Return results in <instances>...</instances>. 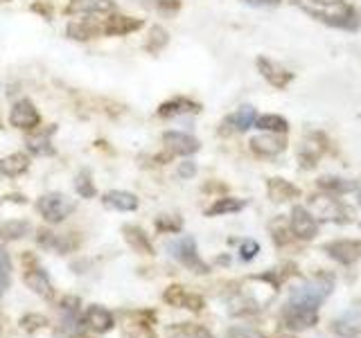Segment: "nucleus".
Returning <instances> with one entry per match:
<instances>
[{
    "instance_id": "nucleus-20",
    "label": "nucleus",
    "mask_w": 361,
    "mask_h": 338,
    "mask_svg": "<svg viewBox=\"0 0 361 338\" xmlns=\"http://www.w3.org/2000/svg\"><path fill=\"white\" fill-rule=\"evenodd\" d=\"M50 133L52 129H45V131H37V133H32L30 138H27V146H30V151L32 154H50L52 151V146H50Z\"/></svg>"
},
{
    "instance_id": "nucleus-26",
    "label": "nucleus",
    "mask_w": 361,
    "mask_h": 338,
    "mask_svg": "<svg viewBox=\"0 0 361 338\" xmlns=\"http://www.w3.org/2000/svg\"><path fill=\"white\" fill-rule=\"evenodd\" d=\"M319 185L323 189H330V192H350L355 189L357 183H353V180H343V178H332V176H325L319 180Z\"/></svg>"
},
{
    "instance_id": "nucleus-31",
    "label": "nucleus",
    "mask_w": 361,
    "mask_h": 338,
    "mask_svg": "<svg viewBox=\"0 0 361 338\" xmlns=\"http://www.w3.org/2000/svg\"><path fill=\"white\" fill-rule=\"evenodd\" d=\"M75 185H77V192H79V194H82L84 199L95 196V185L88 180V172H82V174H79V176H77V183H75Z\"/></svg>"
},
{
    "instance_id": "nucleus-21",
    "label": "nucleus",
    "mask_w": 361,
    "mask_h": 338,
    "mask_svg": "<svg viewBox=\"0 0 361 338\" xmlns=\"http://www.w3.org/2000/svg\"><path fill=\"white\" fill-rule=\"evenodd\" d=\"M30 232V223L27 221H7L0 225V237L3 239H20Z\"/></svg>"
},
{
    "instance_id": "nucleus-10",
    "label": "nucleus",
    "mask_w": 361,
    "mask_h": 338,
    "mask_svg": "<svg viewBox=\"0 0 361 338\" xmlns=\"http://www.w3.org/2000/svg\"><path fill=\"white\" fill-rule=\"evenodd\" d=\"M251 146L262 156H278L285 149V140H282L278 133H262L251 140Z\"/></svg>"
},
{
    "instance_id": "nucleus-2",
    "label": "nucleus",
    "mask_w": 361,
    "mask_h": 338,
    "mask_svg": "<svg viewBox=\"0 0 361 338\" xmlns=\"http://www.w3.org/2000/svg\"><path fill=\"white\" fill-rule=\"evenodd\" d=\"M332 291V282L330 280H314V282H305L298 289L291 291L289 304L291 307H305V309H316L319 304L330 296Z\"/></svg>"
},
{
    "instance_id": "nucleus-25",
    "label": "nucleus",
    "mask_w": 361,
    "mask_h": 338,
    "mask_svg": "<svg viewBox=\"0 0 361 338\" xmlns=\"http://www.w3.org/2000/svg\"><path fill=\"white\" fill-rule=\"evenodd\" d=\"M257 127L262 131H274V133H285L287 131V120L280 115H264L257 120Z\"/></svg>"
},
{
    "instance_id": "nucleus-9",
    "label": "nucleus",
    "mask_w": 361,
    "mask_h": 338,
    "mask_svg": "<svg viewBox=\"0 0 361 338\" xmlns=\"http://www.w3.org/2000/svg\"><path fill=\"white\" fill-rule=\"evenodd\" d=\"M316 318H319V313H316V309H305V307H291L285 313V323L289 330H307V327H312L316 323Z\"/></svg>"
},
{
    "instance_id": "nucleus-38",
    "label": "nucleus",
    "mask_w": 361,
    "mask_h": 338,
    "mask_svg": "<svg viewBox=\"0 0 361 338\" xmlns=\"http://www.w3.org/2000/svg\"><path fill=\"white\" fill-rule=\"evenodd\" d=\"M257 251H259V246H257L253 239H248V242L242 246V259H253Z\"/></svg>"
},
{
    "instance_id": "nucleus-40",
    "label": "nucleus",
    "mask_w": 361,
    "mask_h": 338,
    "mask_svg": "<svg viewBox=\"0 0 361 338\" xmlns=\"http://www.w3.org/2000/svg\"><path fill=\"white\" fill-rule=\"evenodd\" d=\"M248 5H255V7H274L278 5L280 0H246Z\"/></svg>"
},
{
    "instance_id": "nucleus-4",
    "label": "nucleus",
    "mask_w": 361,
    "mask_h": 338,
    "mask_svg": "<svg viewBox=\"0 0 361 338\" xmlns=\"http://www.w3.org/2000/svg\"><path fill=\"white\" fill-rule=\"evenodd\" d=\"M9 122L14 124L16 129H37L41 124V115L30 99H20L14 104V108H11Z\"/></svg>"
},
{
    "instance_id": "nucleus-32",
    "label": "nucleus",
    "mask_w": 361,
    "mask_h": 338,
    "mask_svg": "<svg viewBox=\"0 0 361 338\" xmlns=\"http://www.w3.org/2000/svg\"><path fill=\"white\" fill-rule=\"evenodd\" d=\"M185 291L180 289V287H169L167 289V293H165V300L169 302V304H174V307H183L185 304Z\"/></svg>"
},
{
    "instance_id": "nucleus-23",
    "label": "nucleus",
    "mask_w": 361,
    "mask_h": 338,
    "mask_svg": "<svg viewBox=\"0 0 361 338\" xmlns=\"http://www.w3.org/2000/svg\"><path fill=\"white\" fill-rule=\"evenodd\" d=\"M314 210H316V217H321V219H336V214H338V203L334 199H319V201H314Z\"/></svg>"
},
{
    "instance_id": "nucleus-16",
    "label": "nucleus",
    "mask_w": 361,
    "mask_h": 338,
    "mask_svg": "<svg viewBox=\"0 0 361 338\" xmlns=\"http://www.w3.org/2000/svg\"><path fill=\"white\" fill-rule=\"evenodd\" d=\"M269 196H271V201L282 203V201L296 199V196H298V189L293 187L291 183H287V180L271 178V180H269Z\"/></svg>"
},
{
    "instance_id": "nucleus-29",
    "label": "nucleus",
    "mask_w": 361,
    "mask_h": 338,
    "mask_svg": "<svg viewBox=\"0 0 361 338\" xmlns=\"http://www.w3.org/2000/svg\"><path fill=\"white\" fill-rule=\"evenodd\" d=\"M244 208V201L237 199H219L214 206L208 210V214H224V212H240Z\"/></svg>"
},
{
    "instance_id": "nucleus-5",
    "label": "nucleus",
    "mask_w": 361,
    "mask_h": 338,
    "mask_svg": "<svg viewBox=\"0 0 361 338\" xmlns=\"http://www.w3.org/2000/svg\"><path fill=\"white\" fill-rule=\"evenodd\" d=\"M291 230L296 237H300V239H314L316 230H319V223H316L314 214L307 212L305 208H293L291 212Z\"/></svg>"
},
{
    "instance_id": "nucleus-8",
    "label": "nucleus",
    "mask_w": 361,
    "mask_h": 338,
    "mask_svg": "<svg viewBox=\"0 0 361 338\" xmlns=\"http://www.w3.org/2000/svg\"><path fill=\"white\" fill-rule=\"evenodd\" d=\"M163 140H165V144L169 146V149H172L174 154H178V156H190V154L199 151V140L192 138V135H188V133L169 131V133L163 135Z\"/></svg>"
},
{
    "instance_id": "nucleus-19",
    "label": "nucleus",
    "mask_w": 361,
    "mask_h": 338,
    "mask_svg": "<svg viewBox=\"0 0 361 338\" xmlns=\"http://www.w3.org/2000/svg\"><path fill=\"white\" fill-rule=\"evenodd\" d=\"M228 124H233V127L237 131H246V129H251L253 124H255V108L253 106H242L237 113H233V115L226 120Z\"/></svg>"
},
{
    "instance_id": "nucleus-39",
    "label": "nucleus",
    "mask_w": 361,
    "mask_h": 338,
    "mask_svg": "<svg viewBox=\"0 0 361 338\" xmlns=\"http://www.w3.org/2000/svg\"><path fill=\"white\" fill-rule=\"evenodd\" d=\"M197 174V167L195 163H183L178 167V176H183V178H190V176H195Z\"/></svg>"
},
{
    "instance_id": "nucleus-27",
    "label": "nucleus",
    "mask_w": 361,
    "mask_h": 338,
    "mask_svg": "<svg viewBox=\"0 0 361 338\" xmlns=\"http://www.w3.org/2000/svg\"><path fill=\"white\" fill-rule=\"evenodd\" d=\"M124 232H127V239L133 248H138L140 253H152V244L147 242V237L142 230L138 228H124Z\"/></svg>"
},
{
    "instance_id": "nucleus-28",
    "label": "nucleus",
    "mask_w": 361,
    "mask_h": 338,
    "mask_svg": "<svg viewBox=\"0 0 361 338\" xmlns=\"http://www.w3.org/2000/svg\"><path fill=\"white\" fill-rule=\"evenodd\" d=\"M68 34H71V39L86 41V39H90V37H95V34H97V27L88 25V23H71V25H68Z\"/></svg>"
},
{
    "instance_id": "nucleus-11",
    "label": "nucleus",
    "mask_w": 361,
    "mask_h": 338,
    "mask_svg": "<svg viewBox=\"0 0 361 338\" xmlns=\"http://www.w3.org/2000/svg\"><path fill=\"white\" fill-rule=\"evenodd\" d=\"M325 251L330 253V257H334L336 262L353 264L355 259L359 257V244H355V242H334V244H327Z\"/></svg>"
},
{
    "instance_id": "nucleus-30",
    "label": "nucleus",
    "mask_w": 361,
    "mask_h": 338,
    "mask_svg": "<svg viewBox=\"0 0 361 338\" xmlns=\"http://www.w3.org/2000/svg\"><path fill=\"white\" fill-rule=\"evenodd\" d=\"M323 151V144L319 142V135H310L307 140H305L302 149H300V156L307 158V161H316V158L321 156Z\"/></svg>"
},
{
    "instance_id": "nucleus-41",
    "label": "nucleus",
    "mask_w": 361,
    "mask_h": 338,
    "mask_svg": "<svg viewBox=\"0 0 361 338\" xmlns=\"http://www.w3.org/2000/svg\"><path fill=\"white\" fill-rule=\"evenodd\" d=\"M145 5H158V7H165L167 3H174V0H142Z\"/></svg>"
},
{
    "instance_id": "nucleus-18",
    "label": "nucleus",
    "mask_w": 361,
    "mask_h": 338,
    "mask_svg": "<svg viewBox=\"0 0 361 338\" xmlns=\"http://www.w3.org/2000/svg\"><path fill=\"white\" fill-rule=\"evenodd\" d=\"M27 167H30L27 156L11 154V156L5 158V161H0V174H5V176H18V174L25 172Z\"/></svg>"
},
{
    "instance_id": "nucleus-36",
    "label": "nucleus",
    "mask_w": 361,
    "mask_h": 338,
    "mask_svg": "<svg viewBox=\"0 0 361 338\" xmlns=\"http://www.w3.org/2000/svg\"><path fill=\"white\" fill-rule=\"evenodd\" d=\"M165 43H167V32H165L163 27H154V30H152L149 48H152V50H161Z\"/></svg>"
},
{
    "instance_id": "nucleus-14",
    "label": "nucleus",
    "mask_w": 361,
    "mask_h": 338,
    "mask_svg": "<svg viewBox=\"0 0 361 338\" xmlns=\"http://www.w3.org/2000/svg\"><path fill=\"white\" fill-rule=\"evenodd\" d=\"M334 330L336 334H341V336H357L361 334V311H348L343 313L341 318H338L334 323Z\"/></svg>"
},
{
    "instance_id": "nucleus-24",
    "label": "nucleus",
    "mask_w": 361,
    "mask_h": 338,
    "mask_svg": "<svg viewBox=\"0 0 361 338\" xmlns=\"http://www.w3.org/2000/svg\"><path fill=\"white\" fill-rule=\"evenodd\" d=\"M140 27V20H129L127 16H116L111 18V23L106 25V30L111 34H127L131 30H138Z\"/></svg>"
},
{
    "instance_id": "nucleus-7",
    "label": "nucleus",
    "mask_w": 361,
    "mask_h": 338,
    "mask_svg": "<svg viewBox=\"0 0 361 338\" xmlns=\"http://www.w3.org/2000/svg\"><path fill=\"white\" fill-rule=\"evenodd\" d=\"M257 68H259V73H262V77L267 79V82L276 88H285L293 77L291 73H287L285 68L278 65L271 59H257Z\"/></svg>"
},
{
    "instance_id": "nucleus-17",
    "label": "nucleus",
    "mask_w": 361,
    "mask_h": 338,
    "mask_svg": "<svg viewBox=\"0 0 361 338\" xmlns=\"http://www.w3.org/2000/svg\"><path fill=\"white\" fill-rule=\"evenodd\" d=\"M86 323L88 327H93L95 332H109L113 327V315L102 307H90L86 313Z\"/></svg>"
},
{
    "instance_id": "nucleus-34",
    "label": "nucleus",
    "mask_w": 361,
    "mask_h": 338,
    "mask_svg": "<svg viewBox=\"0 0 361 338\" xmlns=\"http://www.w3.org/2000/svg\"><path fill=\"white\" fill-rule=\"evenodd\" d=\"M228 338H267V336L253 330V327H233L228 332Z\"/></svg>"
},
{
    "instance_id": "nucleus-22",
    "label": "nucleus",
    "mask_w": 361,
    "mask_h": 338,
    "mask_svg": "<svg viewBox=\"0 0 361 338\" xmlns=\"http://www.w3.org/2000/svg\"><path fill=\"white\" fill-rule=\"evenodd\" d=\"M199 111L197 104H192L188 99H174V101H167V104L161 106V115L169 118V115H180V113H195Z\"/></svg>"
},
{
    "instance_id": "nucleus-1",
    "label": "nucleus",
    "mask_w": 361,
    "mask_h": 338,
    "mask_svg": "<svg viewBox=\"0 0 361 338\" xmlns=\"http://www.w3.org/2000/svg\"><path fill=\"white\" fill-rule=\"evenodd\" d=\"M300 7L305 14L325 23V25L341 27V30H357L359 27V11L345 3V0H291Z\"/></svg>"
},
{
    "instance_id": "nucleus-3",
    "label": "nucleus",
    "mask_w": 361,
    "mask_h": 338,
    "mask_svg": "<svg viewBox=\"0 0 361 338\" xmlns=\"http://www.w3.org/2000/svg\"><path fill=\"white\" fill-rule=\"evenodd\" d=\"M73 210H75L73 201H68L63 194H56V192L54 194L41 196V201H39V212L45 217V221H50V223L63 221Z\"/></svg>"
},
{
    "instance_id": "nucleus-35",
    "label": "nucleus",
    "mask_w": 361,
    "mask_h": 338,
    "mask_svg": "<svg viewBox=\"0 0 361 338\" xmlns=\"http://www.w3.org/2000/svg\"><path fill=\"white\" fill-rule=\"evenodd\" d=\"M45 320L43 315H39V313H30V315H25V318L20 320V325H23V330H27V332H34V330H39V327H43Z\"/></svg>"
},
{
    "instance_id": "nucleus-37",
    "label": "nucleus",
    "mask_w": 361,
    "mask_h": 338,
    "mask_svg": "<svg viewBox=\"0 0 361 338\" xmlns=\"http://www.w3.org/2000/svg\"><path fill=\"white\" fill-rule=\"evenodd\" d=\"M190 338H212V334L208 330H203V327L199 325H188L185 330H183Z\"/></svg>"
},
{
    "instance_id": "nucleus-42",
    "label": "nucleus",
    "mask_w": 361,
    "mask_h": 338,
    "mask_svg": "<svg viewBox=\"0 0 361 338\" xmlns=\"http://www.w3.org/2000/svg\"><path fill=\"white\" fill-rule=\"evenodd\" d=\"M359 206H361V192H359Z\"/></svg>"
},
{
    "instance_id": "nucleus-6",
    "label": "nucleus",
    "mask_w": 361,
    "mask_h": 338,
    "mask_svg": "<svg viewBox=\"0 0 361 338\" xmlns=\"http://www.w3.org/2000/svg\"><path fill=\"white\" fill-rule=\"evenodd\" d=\"M169 251H172V255L176 259H180L183 264L197 266L199 273H206V266H203L197 259V244H195L192 237H180V239H176L174 244H169Z\"/></svg>"
},
{
    "instance_id": "nucleus-15",
    "label": "nucleus",
    "mask_w": 361,
    "mask_h": 338,
    "mask_svg": "<svg viewBox=\"0 0 361 338\" xmlns=\"http://www.w3.org/2000/svg\"><path fill=\"white\" fill-rule=\"evenodd\" d=\"M104 203L109 208H116V210H122V212H129V210H135L138 208V199L129 192H122V189H116V192H109L104 196Z\"/></svg>"
},
{
    "instance_id": "nucleus-33",
    "label": "nucleus",
    "mask_w": 361,
    "mask_h": 338,
    "mask_svg": "<svg viewBox=\"0 0 361 338\" xmlns=\"http://www.w3.org/2000/svg\"><path fill=\"white\" fill-rule=\"evenodd\" d=\"M9 284V257L5 251H0V293Z\"/></svg>"
},
{
    "instance_id": "nucleus-13",
    "label": "nucleus",
    "mask_w": 361,
    "mask_h": 338,
    "mask_svg": "<svg viewBox=\"0 0 361 338\" xmlns=\"http://www.w3.org/2000/svg\"><path fill=\"white\" fill-rule=\"evenodd\" d=\"M68 9L77 14H109L113 11V0H73Z\"/></svg>"
},
{
    "instance_id": "nucleus-12",
    "label": "nucleus",
    "mask_w": 361,
    "mask_h": 338,
    "mask_svg": "<svg viewBox=\"0 0 361 338\" xmlns=\"http://www.w3.org/2000/svg\"><path fill=\"white\" fill-rule=\"evenodd\" d=\"M25 284L34 291L39 293L43 298H52V284H50V277L45 270L41 268H34L30 273H25Z\"/></svg>"
},
{
    "instance_id": "nucleus-43",
    "label": "nucleus",
    "mask_w": 361,
    "mask_h": 338,
    "mask_svg": "<svg viewBox=\"0 0 361 338\" xmlns=\"http://www.w3.org/2000/svg\"><path fill=\"white\" fill-rule=\"evenodd\" d=\"M0 3H7V0H0Z\"/></svg>"
}]
</instances>
